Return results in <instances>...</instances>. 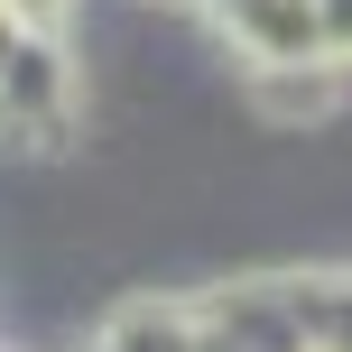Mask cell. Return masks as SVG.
<instances>
[{"mask_svg":"<svg viewBox=\"0 0 352 352\" xmlns=\"http://www.w3.org/2000/svg\"><path fill=\"white\" fill-rule=\"evenodd\" d=\"M74 37H47L0 10V158H74Z\"/></svg>","mask_w":352,"mask_h":352,"instance_id":"1","label":"cell"},{"mask_svg":"<svg viewBox=\"0 0 352 352\" xmlns=\"http://www.w3.org/2000/svg\"><path fill=\"white\" fill-rule=\"evenodd\" d=\"M10 19H28V28H47V37H74V19H84V0H0Z\"/></svg>","mask_w":352,"mask_h":352,"instance_id":"2","label":"cell"}]
</instances>
